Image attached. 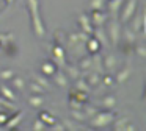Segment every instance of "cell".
<instances>
[{"instance_id": "cell-39", "label": "cell", "mask_w": 146, "mask_h": 131, "mask_svg": "<svg viewBox=\"0 0 146 131\" xmlns=\"http://www.w3.org/2000/svg\"><path fill=\"white\" fill-rule=\"evenodd\" d=\"M0 45H2V44H0Z\"/></svg>"}, {"instance_id": "cell-1", "label": "cell", "mask_w": 146, "mask_h": 131, "mask_svg": "<svg viewBox=\"0 0 146 131\" xmlns=\"http://www.w3.org/2000/svg\"><path fill=\"white\" fill-rule=\"evenodd\" d=\"M29 2V9H30V17H32V28L35 31V34L38 37H42L46 33V28L41 22V17H39L38 12V0H27Z\"/></svg>"}, {"instance_id": "cell-16", "label": "cell", "mask_w": 146, "mask_h": 131, "mask_svg": "<svg viewBox=\"0 0 146 131\" xmlns=\"http://www.w3.org/2000/svg\"><path fill=\"white\" fill-rule=\"evenodd\" d=\"M119 5H121V0H108V8H110L111 14H116L118 9H119Z\"/></svg>"}, {"instance_id": "cell-30", "label": "cell", "mask_w": 146, "mask_h": 131, "mask_svg": "<svg viewBox=\"0 0 146 131\" xmlns=\"http://www.w3.org/2000/svg\"><path fill=\"white\" fill-rule=\"evenodd\" d=\"M39 119H41V120H44V122H47V123L49 125H54V119H52V117H49V115L47 114H46V112H41V115H39Z\"/></svg>"}, {"instance_id": "cell-32", "label": "cell", "mask_w": 146, "mask_h": 131, "mask_svg": "<svg viewBox=\"0 0 146 131\" xmlns=\"http://www.w3.org/2000/svg\"><path fill=\"white\" fill-rule=\"evenodd\" d=\"M90 66H91V59H90V58L82 59V62H80V67H82V69H88Z\"/></svg>"}, {"instance_id": "cell-13", "label": "cell", "mask_w": 146, "mask_h": 131, "mask_svg": "<svg viewBox=\"0 0 146 131\" xmlns=\"http://www.w3.org/2000/svg\"><path fill=\"white\" fill-rule=\"evenodd\" d=\"M55 64H52V62H44V64L41 66V72L46 75H54L55 73Z\"/></svg>"}, {"instance_id": "cell-26", "label": "cell", "mask_w": 146, "mask_h": 131, "mask_svg": "<svg viewBox=\"0 0 146 131\" xmlns=\"http://www.w3.org/2000/svg\"><path fill=\"white\" fill-rule=\"evenodd\" d=\"M13 70H2L0 72V78L2 80H10V78H13Z\"/></svg>"}, {"instance_id": "cell-28", "label": "cell", "mask_w": 146, "mask_h": 131, "mask_svg": "<svg viewBox=\"0 0 146 131\" xmlns=\"http://www.w3.org/2000/svg\"><path fill=\"white\" fill-rule=\"evenodd\" d=\"M33 130H35V131L46 130V126H44V123H42V120H41V119H38V120L35 122V125H33Z\"/></svg>"}, {"instance_id": "cell-4", "label": "cell", "mask_w": 146, "mask_h": 131, "mask_svg": "<svg viewBox=\"0 0 146 131\" xmlns=\"http://www.w3.org/2000/svg\"><path fill=\"white\" fill-rule=\"evenodd\" d=\"M135 6H137V0H129V2H127V5L124 6V9H123V17H121L124 24H126V22H129V19L133 16Z\"/></svg>"}, {"instance_id": "cell-27", "label": "cell", "mask_w": 146, "mask_h": 131, "mask_svg": "<svg viewBox=\"0 0 146 131\" xmlns=\"http://www.w3.org/2000/svg\"><path fill=\"white\" fill-rule=\"evenodd\" d=\"M68 72H69V77H72V78H77V77H79V69H77V67H74V66H69V67H68Z\"/></svg>"}, {"instance_id": "cell-21", "label": "cell", "mask_w": 146, "mask_h": 131, "mask_svg": "<svg viewBox=\"0 0 146 131\" xmlns=\"http://www.w3.org/2000/svg\"><path fill=\"white\" fill-rule=\"evenodd\" d=\"M115 62H116V59H115V56L113 55H110V56H107V58H105V67L108 69V70H111V69L115 67Z\"/></svg>"}, {"instance_id": "cell-6", "label": "cell", "mask_w": 146, "mask_h": 131, "mask_svg": "<svg viewBox=\"0 0 146 131\" xmlns=\"http://www.w3.org/2000/svg\"><path fill=\"white\" fill-rule=\"evenodd\" d=\"M79 22H80V25H82V28H83V33H86V34H91L93 33L94 28L91 27V24H90V17H88V16L82 14L79 17Z\"/></svg>"}, {"instance_id": "cell-10", "label": "cell", "mask_w": 146, "mask_h": 131, "mask_svg": "<svg viewBox=\"0 0 146 131\" xmlns=\"http://www.w3.org/2000/svg\"><path fill=\"white\" fill-rule=\"evenodd\" d=\"M143 22H145V16H143L141 12H140V14L132 20V30H133V31H138L140 28L143 27Z\"/></svg>"}, {"instance_id": "cell-36", "label": "cell", "mask_w": 146, "mask_h": 131, "mask_svg": "<svg viewBox=\"0 0 146 131\" xmlns=\"http://www.w3.org/2000/svg\"><path fill=\"white\" fill-rule=\"evenodd\" d=\"M126 122H127V119L118 120V122H116V126H115V128H116V130H119V128H124V123H126Z\"/></svg>"}, {"instance_id": "cell-12", "label": "cell", "mask_w": 146, "mask_h": 131, "mask_svg": "<svg viewBox=\"0 0 146 131\" xmlns=\"http://www.w3.org/2000/svg\"><path fill=\"white\" fill-rule=\"evenodd\" d=\"M29 105L33 106V108H39V106L44 105V98H42V97H39V95H33V97H30Z\"/></svg>"}, {"instance_id": "cell-35", "label": "cell", "mask_w": 146, "mask_h": 131, "mask_svg": "<svg viewBox=\"0 0 146 131\" xmlns=\"http://www.w3.org/2000/svg\"><path fill=\"white\" fill-rule=\"evenodd\" d=\"M85 112H86V115H94L96 112H98V109H96V108H90V106H88V108L85 109Z\"/></svg>"}, {"instance_id": "cell-18", "label": "cell", "mask_w": 146, "mask_h": 131, "mask_svg": "<svg viewBox=\"0 0 146 131\" xmlns=\"http://www.w3.org/2000/svg\"><path fill=\"white\" fill-rule=\"evenodd\" d=\"M76 87H77V90H85V92H90V84L86 83V81H83V80H77V83H76Z\"/></svg>"}, {"instance_id": "cell-14", "label": "cell", "mask_w": 146, "mask_h": 131, "mask_svg": "<svg viewBox=\"0 0 146 131\" xmlns=\"http://www.w3.org/2000/svg\"><path fill=\"white\" fill-rule=\"evenodd\" d=\"M0 92H2V95H3L5 98H10L11 102H17L16 95L13 94V90H11L10 87H7V86H2V89H0Z\"/></svg>"}, {"instance_id": "cell-31", "label": "cell", "mask_w": 146, "mask_h": 131, "mask_svg": "<svg viewBox=\"0 0 146 131\" xmlns=\"http://www.w3.org/2000/svg\"><path fill=\"white\" fill-rule=\"evenodd\" d=\"M102 5H104V2H102V0H91V8L93 9H101Z\"/></svg>"}, {"instance_id": "cell-20", "label": "cell", "mask_w": 146, "mask_h": 131, "mask_svg": "<svg viewBox=\"0 0 146 131\" xmlns=\"http://www.w3.org/2000/svg\"><path fill=\"white\" fill-rule=\"evenodd\" d=\"M30 89H32V92H35V94H39V95H41V94H44V87L41 86V84H38V83H32L30 84Z\"/></svg>"}, {"instance_id": "cell-15", "label": "cell", "mask_w": 146, "mask_h": 131, "mask_svg": "<svg viewBox=\"0 0 146 131\" xmlns=\"http://www.w3.org/2000/svg\"><path fill=\"white\" fill-rule=\"evenodd\" d=\"M55 75V81H57V84L58 86H61V87H66L68 86V80H66V75H63V73H54Z\"/></svg>"}, {"instance_id": "cell-34", "label": "cell", "mask_w": 146, "mask_h": 131, "mask_svg": "<svg viewBox=\"0 0 146 131\" xmlns=\"http://www.w3.org/2000/svg\"><path fill=\"white\" fill-rule=\"evenodd\" d=\"M137 53H138V55L141 56V58H145V56H146V50H145V47H141V45L137 47Z\"/></svg>"}, {"instance_id": "cell-23", "label": "cell", "mask_w": 146, "mask_h": 131, "mask_svg": "<svg viewBox=\"0 0 146 131\" xmlns=\"http://www.w3.org/2000/svg\"><path fill=\"white\" fill-rule=\"evenodd\" d=\"M71 115H72L74 119H77V120H83V119H85V114L80 112L79 109H72V111H71Z\"/></svg>"}, {"instance_id": "cell-25", "label": "cell", "mask_w": 146, "mask_h": 131, "mask_svg": "<svg viewBox=\"0 0 146 131\" xmlns=\"http://www.w3.org/2000/svg\"><path fill=\"white\" fill-rule=\"evenodd\" d=\"M35 80H36V83H38V84H41V86L44 87V89H46V87H49V81L46 80V78H42V77H39V75H36V77H35Z\"/></svg>"}, {"instance_id": "cell-24", "label": "cell", "mask_w": 146, "mask_h": 131, "mask_svg": "<svg viewBox=\"0 0 146 131\" xmlns=\"http://www.w3.org/2000/svg\"><path fill=\"white\" fill-rule=\"evenodd\" d=\"M102 103H104L105 108H111V106H115V103H116V102H115L113 97H105L104 102H102Z\"/></svg>"}, {"instance_id": "cell-2", "label": "cell", "mask_w": 146, "mask_h": 131, "mask_svg": "<svg viewBox=\"0 0 146 131\" xmlns=\"http://www.w3.org/2000/svg\"><path fill=\"white\" fill-rule=\"evenodd\" d=\"M94 115L96 117L93 119V122H91L94 126H105V125H108L113 120V114H111V112H96Z\"/></svg>"}, {"instance_id": "cell-5", "label": "cell", "mask_w": 146, "mask_h": 131, "mask_svg": "<svg viewBox=\"0 0 146 131\" xmlns=\"http://www.w3.org/2000/svg\"><path fill=\"white\" fill-rule=\"evenodd\" d=\"M108 36H110L113 44H118V39H119V25L116 22H111L108 25Z\"/></svg>"}, {"instance_id": "cell-17", "label": "cell", "mask_w": 146, "mask_h": 131, "mask_svg": "<svg viewBox=\"0 0 146 131\" xmlns=\"http://www.w3.org/2000/svg\"><path fill=\"white\" fill-rule=\"evenodd\" d=\"M21 119H22V114H16L13 119H11V120L8 119L7 123H5V125H7V128H13V126H16V125L21 122Z\"/></svg>"}, {"instance_id": "cell-19", "label": "cell", "mask_w": 146, "mask_h": 131, "mask_svg": "<svg viewBox=\"0 0 146 131\" xmlns=\"http://www.w3.org/2000/svg\"><path fill=\"white\" fill-rule=\"evenodd\" d=\"M86 83H88L90 86H96V84H99V73H98V72H96V73L88 75V78H86Z\"/></svg>"}, {"instance_id": "cell-22", "label": "cell", "mask_w": 146, "mask_h": 131, "mask_svg": "<svg viewBox=\"0 0 146 131\" xmlns=\"http://www.w3.org/2000/svg\"><path fill=\"white\" fill-rule=\"evenodd\" d=\"M13 86L16 87V89L22 90V89H24V86H25V83H24V80H22V78H14V81H13Z\"/></svg>"}, {"instance_id": "cell-37", "label": "cell", "mask_w": 146, "mask_h": 131, "mask_svg": "<svg viewBox=\"0 0 146 131\" xmlns=\"http://www.w3.org/2000/svg\"><path fill=\"white\" fill-rule=\"evenodd\" d=\"M111 81H113V80H111V77H110V75H107V77L104 78V84H105V86H110V84H111Z\"/></svg>"}, {"instance_id": "cell-9", "label": "cell", "mask_w": 146, "mask_h": 131, "mask_svg": "<svg viewBox=\"0 0 146 131\" xmlns=\"http://www.w3.org/2000/svg\"><path fill=\"white\" fill-rule=\"evenodd\" d=\"M93 33H94V37L99 41L101 45H107L108 44V41L105 39V33H104V30H102L101 27H98V30H93Z\"/></svg>"}, {"instance_id": "cell-33", "label": "cell", "mask_w": 146, "mask_h": 131, "mask_svg": "<svg viewBox=\"0 0 146 131\" xmlns=\"http://www.w3.org/2000/svg\"><path fill=\"white\" fill-rule=\"evenodd\" d=\"M8 114L7 112H2V114H0V125H3V123H7V120H8Z\"/></svg>"}, {"instance_id": "cell-8", "label": "cell", "mask_w": 146, "mask_h": 131, "mask_svg": "<svg viewBox=\"0 0 146 131\" xmlns=\"http://www.w3.org/2000/svg\"><path fill=\"white\" fill-rule=\"evenodd\" d=\"M52 52H54L55 61H57L60 66H64V52H63V48H61L60 45H55Z\"/></svg>"}, {"instance_id": "cell-11", "label": "cell", "mask_w": 146, "mask_h": 131, "mask_svg": "<svg viewBox=\"0 0 146 131\" xmlns=\"http://www.w3.org/2000/svg\"><path fill=\"white\" fill-rule=\"evenodd\" d=\"M130 72H132V69H130L129 66H127V67H124L123 70H121L119 73L116 75V81H119V83H123V81H126L127 78H129Z\"/></svg>"}, {"instance_id": "cell-7", "label": "cell", "mask_w": 146, "mask_h": 131, "mask_svg": "<svg viewBox=\"0 0 146 131\" xmlns=\"http://www.w3.org/2000/svg\"><path fill=\"white\" fill-rule=\"evenodd\" d=\"M85 42H86V48H88L91 53L99 52V48H101V44H99V41L96 39V37H90L88 36V39H86Z\"/></svg>"}, {"instance_id": "cell-3", "label": "cell", "mask_w": 146, "mask_h": 131, "mask_svg": "<svg viewBox=\"0 0 146 131\" xmlns=\"http://www.w3.org/2000/svg\"><path fill=\"white\" fill-rule=\"evenodd\" d=\"M108 19V16L105 12H102L101 9H93V14H91V24L94 27H102L105 24V20Z\"/></svg>"}, {"instance_id": "cell-38", "label": "cell", "mask_w": 146, "mask_h": 131, "mask_svg": "<svg viewBox=\"0 0 146 131\" xmlns=\"http://www.w3.org/2000/svg\"><path fill=\"white\" fill-rule=\"evenodd\" d=\"M5 2H7L8 5H11V3H13V0H5Z\"/></svg>"}, {"instance_id": "cell-29", "label": "cell", "mask_w": 146, "mask_h": 131, "mask_svg": "<svg viewBox=\"0 0 146 131\" xmlns=\"http://www.w3.org/2000/svg\"><path fill=\"white\" fill-rule=\"evenodd\" d=\"M124 36H126V39H127V42H129V44H133V41H135V33L132 34L129 30H126V31H124Z\"/></svg>"}]
</instances>
